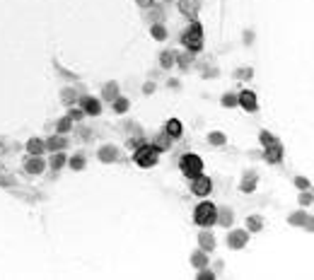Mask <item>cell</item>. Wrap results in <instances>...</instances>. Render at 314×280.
<instances>
[{
  "instance_id": "8fae6325",
  "label": "cell",
  "mask_w": 314,
  "mask_h": 280,
  "mask_svg": "<svg viewBox=\"0 0 314 280\" xmlns=\"http://www.w3.org/2000/svg\"><path fill=\"white\" fill-rule=\"evenodd\" d=\"M97 157H99V162L111 164V162H119V159H121V150H119L116 145H102L99 152H97Z\"/></svg>"
},
{
  "instance_id": "2e32d148",
  "label": "cell",
  "mask_w": 314,
  "mask_h": 280,
  "mask_svg": "<svg viewBox=\"0 0 314 280\" xmlns=\"http://www.w3.org/2000/svg\"><path fill=\"white\" fill-rule=\"evenodd\" d=\"M165 133H167L172 140H179L182 136H184V126H182V121H179V119H169V121H167V126H165Z\"/></svg>"
},
{
  "instance_id": "4dcf8cb0",
  "label": "cell",
  "mask_w": 314,
  "mask_h": 280,
  "mask_svg": "<svg viewBox=\"0 0 314 280\" xmlns=\"http://www.w3.org/2000/svg\"><path fill=\"white\" fill-rule=\"evenodd\" d=\"M177 63H179V68L182 70H188L193 66V53L186 51V53H177Z\"/></svg>"
},
{
  "instance_id": "4316f807",
  "label": "cell",
  "mask_w": 314,
  "mask_h": 280,
  "mask_svg": "<svg viewBox=\"0 0 314 280\" xmlns=\"http://www.w3.org/2000/svg\"><path fill=\"white\" fill-rule=\"evenodd\" d=\"M77 97H80V94H77V89H73V87H65L61 92V102L65 106H73V104L77 102Z\"/></svg>"
},
{
  "instance_id": "ba28073f",
  "label": "cell",
  "mask_w": 314,
  "mask_h": 280,
  "mask_svg": "<svg viewBox=\"0 0 314 280\" xmlns=\"http://www.w3.org/2000/svg\"><path fill=\"white\" fill-rule=\"evenodd\" d=\"M237 106H242L244 111L254 114V111L259 109V99H256V92H251V89H242V92L237 94Z\"/></svg>"
},
{
  "instance_id": "30bf717a",
  "label": "cell",
  "mask_w": 314,
  "mask_h": 280,
  "mask_svg": "<svg viewBox=\"0 0 314 280\" xmlns=\"http://www.w3.org/2000/svg\"><path fill=\"white\" fill-rule=\"evenodd\" d=\"M44 169H46V162H44V157H41V155H29V157L24 159V172H27V174L39 176Z\"/></svg>"
},
{
  "instance_id": "8d00e7d4",
  "label": "cell",
  "mask_w": 314,
  "mask_h": 280,
  "mask_svg": "<svg viewBox=\"0 0 314 280\" xmlns=\"http://www.w3.org/2000/svg\"><path fill=\"white\" fill-rule=\"evenodd\" d=\"M150 12H152V19H155V22H162V17H165V10H162V7L150 5Z\"/></svg>"
},
{
  "instance_id": "52a82bcc",
  "label": "cell",
  "mask_w": 314,
  "mask_h": 280,
  "mask_svg": "<svg viewBox=\"0 0 314 280\" xmlns=\"http://www.w3.org/2000/svg\"><path fill=\"white\" fill-rule=\"evenodd\" d=\"M283 142L280 140H276V142H271V145H263V159L268 162V164H280L283 162Z\"/></svg>"
},
{
  "instance_id": "83f0119b",
  "label": "cell",
  "mask_w": 314,
  "mask_h": 280,
  "mask_svg": "<svg viewBox=\"0 0 314 280\" xmlns=\"http://www.w3.org/2000/svg\"><path fill=\"white\" fill-rule=\"evenodd\" d=\"M263 229V217L261 215H249L247 217V232H261Z\"/></svg>"
},
{
  "instance_id": "603a6c76",
  "label": "cell",
  "mask_w": 314,
  "mask_h": 280,
  "mask_svg": "<svg viewBox=\"0 0 314 280\" xmlns=\"http://www.w3.org/2000/svg\"><path fill=\"white\" fill-rule=\"evenodd\" d=\"M65 162H68L65 152H63V150H58V152H54V155H51V159H49V167H51L54 172H61L63 167H65Z\"/></svg>"
},
{
  "instance_id": "ee69618b",
  "label": "cell",
  "mask_w": 314,
  "mask_h": 280,
  "mask_svg": "<svg viewBox=\"0 0 314 280\" xmlns=\"http://www.w3.org/2000/svg\"><path fill=\"white\" fill-rule=\"evenodd\" d=\"M135 5H140V7H150V5H155V0H135Z\"/></svg>"
},
{
  "instance_id": "3957f363",
  "label": "cell",
  "mask_w": 314,
  "mask_h": 280,
  "mask_svg": "<svg viewBox=\"0 0 314 280\" xmlns=\"http://www.w3.org/2000/svg\"><path fill=\"white\" fill-rule=\"evenodd\" d=\"M133 162H135L138 167H143V169H150V167H155V164L160 162V152H157L150 142H143V145H138V147L133 150Z\"/></svg>"
},
{
  "instance_id": "e575fe53",
  "label": "cell",
  "mask_w": 314,
  "mask_h": 280,
  "mask_svg": "<svg viewBox=\"0 0 314 280\" xmlns=\"http://www.w3.org/2000/svg\"><path fill=\"white\" fill-rule=\"evenodd\" d=\"M259 140H261V145H271V142H276L278 138H276L271 131H261V133H259Z\"/></svg>"
},
{
  "instance_id": "836d02e7",
  "label": "cell",
  "mask_w": 314,
  "mask_h": 280,
  "mask_svg": "<svg viewBox=\"0 0 314 280\" xmlns=\"http://www.w3.org/2000/svg\"><path fill=\"white\" fill-rule=\"evenodd\" d=\"M220 104H222L225 109H232V106H237V94H232V92H227V94H222V99H220Z\"/></svg>"
},
{
  "instance_id": "f35d334b",
  "label": "cell",
  "mask_w": 314,
  "mask_h": 280,
  "mask_svg": "<svg viewBox=\"0 0 314 280\" xmlns=\"http://www.w3.org/2000/svg\"><path fill=\"white\" fill-rule=\"evenodd\" d=\"M295 186H297L300 191H305V189H310L312 184H310V179H305V176H297V179H295Z\"/></svg>"
},
{
  "instance_id": "7bdbcfd3",
  "label": "cell",
  "mask_w": 314,
  "mask_h": 280,
  "mask_svg": "<svg viewBox=\"0 0 314 280\" xmlns=\"http://www.w3.org/2000/svg\"><path fill=\"white\" fill-rule=\"evenodd\" d=\"M92 136H94V133H92L90 128H80V138L82 140H92Z\"/></svg>"
},
{
  "instance_id": "4fadbf2b",
  "label": "cell",
  "mask_w": 314,
  "mask_h": 280,
  "mask_svg": "<svg viewBox=\"0 0 314 280\" xmlns=\"http://www.w3.org/2000/svg\"><path fill=\"white\" fill-rule=\"evenodd\" d=\"M177 5H179V12H182L184 17H188L191 22H193V19H198V10H201V0H179Z\"/></svg>"
},
{
  "instance_id": "7402d4cb",
  "label": "cell",
  "mask_w": 314,
  "mask_h": 280,
  "mask_svg": "<svg viewBox=\"0 0 314 280\" xmlns=\"http://www.w3.org/2000/svg\"><path fill=\"white\" fill-rule=\"evenodd\" d=\"M24 150H27L29 155H44V152H46V145H44L41 138H29L27 145H24Z\"/></svg>"
},
{
  "instance_id": "8992f818",
  "label": "cell",
  "mask_w": 314,
  "mask_h": 280,
  "mask_svg": "<svg viewBox=\"0 0 314 280\" xmlns=\"http://www.w3.org/2000/svg\"><path fill=\"white\" fill-rule=\"evenodd\" d=\"M247 244H249V232H247V227H244V229H230V232H227V246H230V249L240 251V249H247Z\"/></svg>"
},
{
  "instance_id": "5bb4252c",
  "label": "cell",
  "mask_w": 314,
  "mask_h": 280,
  "mask_svg": "<svg viewBox=\"0 0 314 280\" xmlns=\"http://www.w3.org/2000/svg\"><path fill=\"white\" fill-rule=\"evenodd\" d=\"M256 184H259V174L249 169V172H244V176H242V184H240V191L242 193H254L256 191Z\"/></svg>"
},
{
  "instance_id": "7c38bea8",
  "label": "cell",
  "mask_w": 314,
  "mask_h": 280,
  "mask_svg": "<svg viewBox=\"0 0 314 280\" xmlns=\"http://www.w3.org/2000/svg\"><path fill=\"white\" fill-rule=\"evenodd\" d=\"M44 145H46V152H58V150H65L70 145V140L63 133H54V136H49L44 140Z\"/></svg>"
},
{
  "instance_id": "d590c367",
  "label": "cell",
  "mask_w": 314,
  "mask_h": 280,
  "mask_svg": "<svg viewBox=\"0 0 314 280\" xmlns=\"http://www.w3.org/2000/svg\"><path fill=\"white\" fill-rule=\"evenodd\" d=\"M297 201H300V206H302V208L312 206V193H310V189H305V191L300 193V198H297Z\"/></svg>"
},
{
  "instance_id": "277c9868",
  "label": "cell",
  "mask_w": 314,
  "mask_h": 280,
  "mask_svg": "<svg viewBox=\"0 0 314 280\" xmlns=\"http://www.w3.org/2000/svg\"><path fill=\"white\" fill-rule=\"evenodd\" d=\"M179 169H182V174L186 179H193V176L203 174V159L198 155H193V152H184L179 157Z\"/></svg>"
},
{
  "instance_id": "484cf974",
  "label": "cell",
  "mask_w": 314,
  "mask_h": 280,
  "mask_svg": "<svg viewBox=\"0 0 314 280\" xmlns=\"http://www.w3.org/2000/svg\"><path fill=\"white\" fill-rule=\"evenodd\" d=\"M218 222H220L222 227H230V225L235 222V212L230 208H218Z\"/></svg>"
},
{
  "instance_id": "60d3db41",
  "label": "cell",
  "mask_w": 314,
  "mask_h": 280,
  "mask_svg": "<svg viewBox=\"0 0 314 280\" xmlns=\"http://www.w3.org/2000/svg\"><path fill=\"white\" fill-rule=\"evenodd\" d=\"M215 278V273L213 271H205V268H201L198 271V280H213Z\"/></svg>"
},
{
  "instance_id": "ab89813d",
  "label": "cell",
  "mask_w": 314,
  "mask_h": 280,
  "mask_svg": "<svg viewBox=\"0 0 314 280\" xmlns=\"http://www.w3.org/2000/svg\"><path fill=\"white\" fill-rule=\"evenodd\" d=\"M251 75H254V70L251 68H240L237 72H235V77H242V80H249Z\"/></svg>"
},
{
  "instance_id": "f1b7e54d",
  "label": "cell",
  "mask_w": 314,
  "mask_h": 280,
  "mask_svg": "<svg viewBox=\"0 0 314 280\" xmlns=\"http://www.w3.org/2000/svg\"><path fill=\"white\" fill-rule=\"evenodd\" d=\"M111 106H114V114H126V111L130 109V102H128L126 97H121V94H119V97L111 102Z\"/></svg>"
},
{
  "instance_id": "d6986e66",
  "label": "cell",
  "mask_w": 314,
  "mask_h": 280,
  "mask_svg": "<svg viewBox=\"0 0 314 280\" xmlns=\"http://www.w3.org/2000/svg\"><path fill=\"white\" fill-rule=\"evenodd\" d=\"M198 246H201L203 251H208V254H210V251L215 249V237H213L208 229H203V232L198 234Z\"/></svg>"
},
{
  "instance_id": "ac0fdd59",
  "label": "cell",
  "mask_w": 314,
  "mask_h": 280,
  "mask_svg": "<svg viewBox=\"0 0 314 280\" xmlns=\"http://www.w3.org/2000/svg\"><path fill=\"white\" fill-rule=\"evenodd\" d=\"M116 97H119V82H114V80H111V82H107V85L102 87V99L111 104Z\"/></svg>"
},
{
  "instance_id": "f546056e",
  "label": "cell",
  "mask_w": 314,
  "mask_h": 280,
  "mask_svg": "<svg viewBox=\"0 0 314 280\" xmlns=\"http://www.w3.org/2000/svg\"><path fill=\"white\" fill-rule=\"evenodd\" d=\"M208 142L215 145V147H222V145H227V136L220 133V131H213V133H208Z\"/></svg>"
},
{
  "instance_id": "d4e9b609",
  "label": "cell",
  "mask_w": 314,
  "mask_h": 280,
  "mask_svg": "<svg viewBox=\"0 0 314 280\" xmlns=\"http://www.w3.org/2000/svg\"><path fill=\"white\" fill-rule=\"evenodd\" d=\"M150 36H152V39H157V41H165L169 34H167V27H165L162 22H155V24L150 27Z\"/></svg>"
},
{
  "instance_id": "9c48e42d",
  "label": "cell",
  "mask_w": 314,
  "mask_h": 280,
  "mask_svg": "<svg viewBox=\"0 0 314 280\" xmlns=\"http://www.w3.org/2000/svg\"><path fill=\"white\" fill-rule=\"evenodd\" d=\"M80 109L85 111V116H99L102 114V102L97 97L85 94V97H80Z\"/></svg>"
},
{
  "instance_id": "44dd1931",
  "label": "cell",
  "mask_w": 314,
  "mask_h": 280,
  "mask_svg": "<svg viewBox=\"0 0 314 280\" xmlns=\"http://www.w3.org/2000/svg\"><path fill=\"white\" fill-rule=\"evenodd\" d=\"M65 164H68L73 172H82V169H85V164H87V157H85V152H75Z\"/></svg>"
},
{
  "instance_id": "6da1fadb",
  "label": "cell",
  "mask_w": 314,
  "mask_h": 280,
  "mask_svg": "<svg viewBox=\"0 0 314 280\" xmlns=\"http://www.w3.org/2000/svg\"><path fill=\"white\" fill-rule=\"evenodd\" d=\"M193 222L203 229H210L215 222H218V206H213L210 201H203L198 203L193 210Z\"/></svg>"
},
{
  "instance_id": "f6af8a7d",
  "label": "cell",
  "mask_w": 314,
  "mask_h": 280,
  "mask_svg": "<svg viewBox=\"0 0 314 280\" xmlns=\"http://www.w3.org/2000/svg\"><path fill=\"white\" fill-rule=\"evenodd\" d=\"M160 2H172V0H160Z\"/></svg>"
},
{
  "instance_id": "5b68a950",
  "label": "cell",
  "mask_w": 314,
  "mask_h": 280,
  "mask_svg": "<svg viewBox=\"0 0 314 280\" xmlns=\"http://www.w3.org/2000/svg\"><path fill=\"white\" fill-rule=\"evenodd\" d=\"M210 191H213V179H210V176L198 174V176H193V179H191V193H193V196L205 198Z\"/></svg>"
},
{
  "instance_id": "9a60e30c",
  "label": "cell",
  "mask_w": 314,
  "mask_h": 280,
  "mask_svg": "<svg viewBox=\"0 0 314 280\" xmlns=\"http://www.w3.org/2000/svg\"><path fill=\"white\" fill-rule=\"evenodd\" d=\"M288 222H290V225H300V227H302V229H307V232H312V227H314L312 215H307L305 210H300V212L290 215V217H288Z\"/></svg>"
},
{
  "instance_id": "7a4b0ae2",
  "label": "cell",
  "mask_w": 314,
  "mask_h": 280,
  "mask_svg": "<svg viewBox=\"0 0 314 280\" xmlns=\"http://www.w3.org/2000/svg\"><path fill=\"white\" fill-rule=\"evenodd\" d=\"M182 44L186 46V51H191V53H198L203 49V27H201L198 19H193L188 24V29L182 34Z\"/></svg>"
},
{
  "instance_id": "e0dca14e",
  "label": "cell",
  "mask_w": 314,
  "mask_h": 280,
  "mask_svg": "<svg viewBox=\"0 0 314 280\" xmlns=\"http://www.w3.org/2000/svg\"><path fill=\"white\" fill-rule=\"evenodd\" d=\"M150 145H152V147H155V150L162 155V152H169V147H172V138H169L167 133H157V136L152 138V142H150Z\"/></svg>"
},
{
  "instance_id": "ffe728a7",
  "label": "cell",
  "mask_w": 314,
  "mask_h": 280,
  "mask_svg": "<svg viewBox=\"0 0 314 280\" xmlns=\"http://www.w3.org/2000/svg\"><path fill=\"white\" fill-rule=\"evenodd\" d=\"M191 266L193 268H208V251H203V249H196L193 254H191Z\"/></svg>"
},
{
  "instance_id": "1f68e13d",
  "label": "cell",
  "mask_w": 314,
  "mask_h": 280,
  "mask_svg": "<svg viewBox=\"0 0 314 280\" xmlns=\"http://www.w3.org/2000/svg\"><path fill=\"white\" fill-rule=\"evenodd\" d=\"M65 116H68L70 121H82V119H85V111L73 104V106H68V114H65Z\"/></svg>"
},
{
  "instance_id": "d6a6232c",
  "label": "cell",
  "mask_w": 314,
  "mask_h": 280,
  "mask_svg": "<svg viewBox=\"0 0 314 280\" xmlns=\"http://www.w3.org/2000/svg\"><path fill=\"white\" fill-rule=\"evenodd\" d=\"M70 131H73V121H70L68 116H63L61 121L56 123V133H63V136H65V133H70Z\"/></svg>"
},
{
  "instance_id": "b9f144b4",
  "label": "cell",
  "mask_w": 314,
  "mask_h": 280,
  "mask_svg": "<svg viewBox=\"0 0 314 280\" xmlns=\"http://www.w3.org/2000/svg\"><path fill=\"white\" fill-rule=\"evenodd\" d=\"M152 92H155V82H145V85H143V94H148V97H150Z\"/></svg>"
},
{
  "instance_id": "74e56055",
  "label": "cell",
  "mask_w": 314,
  "mask_h": 280,
  "mask_svg": "<svg viewBox=\"0 0 314 280\" xmlns=\"http://www.w3.org/2000/svg\"><path fill=\"white\" fill-rule=\"evenodd\" d=\"M15 184H17V181H15L10 174H0V186H5V189H12Z\"/></svg>"
},
{
  "instance_id": "cb8c5ba5",
  "label": "cell",
  "mask_w": 314,
  "mask_h": 280,
  "mask_svg": "<svg viewBox=\"0 0 314 280\" xmlns=\"http://www.w3.org/2000/svg\"><path fill=\"white\" fill-rule=\"evenodd\" d=\"M160 66L165 70L177 66V51H162V53H160Z\"/></svg>"
}]
</instances>
